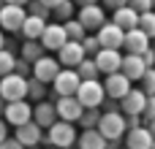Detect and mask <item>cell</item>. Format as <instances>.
Segmentation results:
<instances>
[{
    "instance_id": "1",
    "label": "cell",
    "mask_w": 155,
    "mask_h": 149,
    "mask_svg": "<svg viewBox=\"0 0 155 149\" xmlns=\"http://www.w3.org/2000/svg\"><path fill=\"white\" fill-rule=\"evenodd\" d=\"M0 95L8 100V103H14V100H27L30 98V79L27 76H22V73H8V76H3L0 79Z\"/></svg>"
},
{
    "instance_id": "2",
    "label": "cell",
    "mask_w": 155,
    "mask_h": 149,
    "mask_svg": "<svg viewBox=\"0 0 155 149\" xmlns=\"http://www.w3.org/2000/svg\"><path fill=\"white\" fill-rule=\"evenodd\" d=\"M76 141H79V136H76V128H74V122L57 119V122H54V125L46 130V144H52V147L71 149Z\"/></svg>"
},
{
    "instance_id": "3",
    "label": "cell",
    "mask_w": 155,
    "mask_h": 149,
    "mask_svg": "<svg viewBox=\"0 0 155 149\" xmlns=\"http://www.w3.org/2000/svg\"><path fill=\"white\" fill-rule=\"evenodd\" d=\"M76 98L82 100L84 109H101L104 100H106V87L98 79H82V87H79Z\"/></svg>"
},
{
    "instance_id": "4",
    "label": "cell",
    "mask_w": 155,
    "mask_h": 149,
    "mask_svg": "<svg viewBox=\"0 0 155 149\" xmlns=\"http://www.w3.org/2000/svg\"><path fill=\"white\" fill-rule=\"evenodd\" d=\"M98 130L106 138H125V133H128V117L123 111H104V117L98 122Z\"/></svg>"
},
{
    "instance_id": "5",
    "label": "cell",
    "mask_w": 155,
    "mask_h": 149,
    "mask_svg": "<svg viewBox=\"0 0 155 149\" xmlns=\"http://www.w3.org/2000/svg\"><path fill=\"white\" fill-rule=\"evenodd\" d=\"M79 87H82V76H79L76 68H63V71L57 73V79L52 81V92H54L57 98H63V95H76Z\"/></svg>"
},
{
    "instance_id": "6",
    "label": "cell",
    "mask_w": 155,
    "mask_h": 149,
    "mask_svg": "<svg viewBox=\"0 0 155 149\" xmlns=\"http://www.w3.org/2000/svg\"><path fill=\"white\" fill-rule=\"evenodd\" d=\"M76 19L87 27V33H98L106 24V8L93 3V5H79L76 8Z\"/></svg>"
},
{
    "instance_id": "7",
    "label": "cell",
    "mask_w": 155,
    "mask_h": 149,
    "mask_svg": "<svg viewBox=\"0 0 155 149\" xmlns=\"http://www.w3.org/2000/svg\"><path fill=\"white\" fill-rule=\"evenodd\" d=\"M68 41L71 38H68V30H65L63 22H49L46 30H44V35H41V43H44L46 52H60Z\"/></svg>"
},
{
    "instance_id": "8",
    "label": "cell",
    "mask_w": 155,
    "mask_h": 149,
    "mask_svg": "<svg viewBox=\"0 0 155 149\" xmlns=\"http://www.w3.org/2000/svg\"><path fill=\"white\" fill-rule=\"evenodd\" d=\"M104 87H106V98L123 100L134 90V81H131V76H125L123 71H117V73H106L104 76Z\"/></svg>"
},
{
    "instance_id": "9",
    "label": "cell",
    "mask_w": 155,
    "mask_h": 149,
    "mask_svg": "<svg viewBox=\"0 0 155 149\" xmlns=\"http://www.w3.org/2000/svg\"><path fill=\"white\" fill-rule=\"evenodd\" d=\"M25 19H27L25 5H11V3H8V5L0 11V27H3L5 33H22Z\"/></svg>"
},
{
    "instance_id": "10",
    "label": "cell",
    "mask_w": 155,
    "mask_h": 149,
    "mask_svg": "<svg viewBox=\"0 0 155 149\" xmlns=\"http://www.w3.org/2000/svg\"><path fill=\"white\" fill-rule=\"evenodd\" d=\"M60 71H63V62H60L57 57H49V54H44L38 62H33V76L41 79L44 84H52Z\"/></svg>"
},
{
    "instance_id": "11",
    "label": "cell",
    "mask_w": 155,
    "mask_h": 149,
    "mask_svg": "<svg viewBox=\"0 0 155 149\" xmlns=\"http://www.w3.org/2000/svg\"><path fill=\"white\" fill-rule=\"evenodd\" d=\"M54 106H57L60 119H65V122H79L82 114H84V106H82V100L76 95H63V98L54 100Z\"/></svg>"
},
{
    "instance_id": "12",
    "label": "cell",
    "mask_w": 155,
    "mask_h": 149,
    "mask_svg": "<svg viewBox=\"0 0 155 149\" xmlns=\"http://www.w3.org/2000/svg\"><path fill=\"white\" fill-rule=\"evenodd\" d=\"M95 35H98V41H101L104 49H123V43H125V30L117 22H106Z\"/></svg>"
},
{
    "instance_id": "13",
    "label": "cell",
    "mask_w": 155,
    "mask_h": 149,
    "mask_svg": "<svg viewBox=\"0 0 155 149\" xmlns=\"http://www.w3.org/2000/svg\"><path fill=\"white\" fill-rule=\"evenodd\" d=\"M5 122L8 125H14V128H19V125H25V122H33V106L27 103V100H14V103H8L5 106Z\"/></svg>"
},
{
    "instance_id": "14",
    "label": "cell",
    "mask_w": 155,
    "mask_h": 149,
    "mask_svg": "<svg viewBox=\"0 0 155 149\" xmlns=\"http://www.w3.org/2000/svg\"><path fill=\"white\" fill-rule=\"evenodd\" d=\"M147 100H150V95H147L142 87H139V90H131V92L120 100V111H123V114H128V117H131V114H142V117H144Z\"/></svg>"
},
{
    "instance_id": "15",
    "label": "cell",
    "mask_w": 155,
    "mask_h": 149,
    "mask_svg": "<svg viewBox=\"0 0 155 149\" xmlns=\"http://www.w3.org/2000/svg\"><path fill=\"white\" fill-rule=\"evenodd\" d=\"M153 144H155V136L150 133L147 125L131 128L125 133V138H123V147H128V149H153Z\"/></svg>"
},
{
    "instance_id": "16",
    "label": "cell",
    "mask_w": 155,
    "mask_h": 149,
    "mask_svg": "<svg viewBox=\"0 0 155 149\" xmlns=\"http://www.w3.org/2000/svg\"><path fill=\"white\" fill-rule=\"evenodd\" d=\"M87 57V52H84V46H82V41H68L60 52H57V60L63 62V68H79V62Z\"/></svg>"
},
{
    "instance_id": "17",
    "label": "cell",
    "mask_w": 155,
    "mask_h": 149,
    "mask_svg": "<svg viewBox=\"0 0 155 149\" xmlns=\"http://www.w3.org/2000/svg\"><path fill=\"white\" fill-rule=\"evenodd\" d=\"M123 52L120 49H101L98 54H95V62H98V68H101V73L106 76V73H117V71H123Z\"/></svg>"
},
{
    "instance_id": "18",
    "label": "cell",
    "mask_w": 155,
    "mask_h": 149,
    "mask_svg": "<svg viewBox=\"0 0 155 149\" xmlns=\"http://www.w3.org/2000/svg\"><path fill=\"white\" fill-rule=\"evenodd\" d=\"M150 46H153V38H150L142 27H134V30L125 33V43H123V49H128L131 54H144Z\"/></svg>"
},
{
    "instance_id": "19",
    "label": "cell",
    "mask_w": 155,
    "mask_h": 149,
    "mask_svg": "<svg viewBox=\"0 0 155 149\" xmlns=\"http://www.w3.org/2000/svg\"><path fill=\"white\" fill-rule=\"evenodd\" d=\"M44 130H46V128H41V125H38V122L33 119V122H25V125H19L14 136H16V138H19V141H22L25 147H38L41 141H46Z\"/></svg>"
},
{
    "instance_id": "20",
    "label": "cell",
    "mask_w": 155,
    "mask_h": 149,
    "mask_svg": "<svg viewBox=\"0 0 155 149\" xmlns=\"http://www.w3.org/2000/svg\"><path fill=\"white\" fill-rule=\"evenodd\" d=\"M147 68H150V65L144 62L142 54H131V52H125V57H123V73L131 76V81H142L144 73H147Z\"/></svg>"
},
{
    "instance_id": "21",
    "label": "cell",
    "mask_w": 155,
    "mask_h": 149,
    "mask_svg": "<svg viewBox=\"0 0 155 149\" xmlns=\"http://www.w3.org/2000/svg\"><path fill=\"white\" fill-rule=\"evenodd\" d=\"M33 119L41 125V128H52L57 119H60V114H57V106L54 103H49V100H38L35 106H33Z\"/></svg>"
},
{
    "instance_id": "22",
    "label": "cell",
    "mask_w": 155,
    "mask_h": 149,
    "mask_svg": "<svg viewBox=\"0 0 155 149\" xmlns=\"http://www.w3.org/2000/svg\"><path fill=\"white\" fill-rule=\"evenodd\" d=\"M139 11L134 8V5H123V8H117V11H112V22H117L125 33L128 30H134V27H139Z\"/></svg>"
},
{
    "instance_id": "23",
    "label": "cell",
    "mask_w": 155,
    "mask_h": 149,
    "mask_svg": "<svg viewBox=\"0 0 155 149\" xmlns=\"http://www.w3.org/2000/svg\"><path fill=\"white\" fill-rule=\"evenodd\" d=\"M46 24H49V22H46L44 16L27 14V19H25V27H22V35H25V41H41V35H44Z\"/></svg>"
},
{
    "instance_id": "24",
    "label": "cell",
    "mask_w": 155,
    "mask_h": 149,
    "mask_svg": "<svg viewBox=\"0 0 155 149\" xmlns=\"http://www.w3.org/2000/svg\"><path fill=\"white\" fill-rule=\"evenodd\" d=\"M79 149H106V136L98 128H87L79 133Z\"/></svg>"
},
{
    "instance_id": "25",
    "label": "cell",
    "mask_w": 155,
    "mask_h": 149,
    "mask_svg": "<svg viewBox=\"0 0 155 149\" xmlns=\"http://www.w3.org/2000/svg\"><path fill=\"white\" fill-rule=\"evenodd\" d=\"M19 54H22V60H27V62H38V60L46 54V49H44L41 41H25Z\"/></svg>"
},
{
    "instance_id": "26",
    "label": "cell",
    "mask_w": 155,
    "mask_h": 149,
    "mask_svg": "<svg viewBox=\"0 0 155 149\" xmlns=\"http://www.w3.org/2000/svg\"><path fill=\"white\" fill-rule=\"evenodd\" d=\"M79 76L82 79H98V76H104L101 73V68H98V62H95V57H84L82 62H79Z\"/></svg>"
},
{
    "instance_id": "27",
    "label": "cell",
    "mask_w": 155,
    "mask_h": 149,
    "mask_svg": "<svg viewBox=\"0 0 155 149\" xmlns=\"http://www.w3.org/2000/svg\"><path fill=\"white\" fill-rule=\"evenodd\" d=\"M16 71V54L11 49H0V79Z\"/></svg>"
},
{
    "instance_id": "28",
    "label": "cell",
    "mask_w": 155,
    "mask_h": 149,
    "mask_svg": "<svg viewBox=\"0 0 155 149\" xmlns=\"http://www.w3.org/2000/svg\"><path fill=\"white\" fill-rule=\"evenodd\" d=\"M63 24H65V30H68V38H71V41H84V38H87V27H84L76 16H74V19H68V22H63Z\"/></svg>"
},
{
    "instance_id": "29",
    "label": "cell",
    "mask_w": 155,
    "mask_h": 149,
    "mask_svg": "<svg viewBox=\"0 0 155 149\" xmlns=\"http://www.w3.org/2000/svg\"><path fill=\"white\" fill-rule=\"evenodd\" d=\"M74 8H79L74 0H63L52 14H54V19H57V22H68V19H74V16H76V11H74Z\"/></svg>"
},
{
    "instance_id": "30",
    "label": "cell",
    "mask_w": 155,
    "mask_h": 149,
    "mask_svg": "<svg viewBox=\"0 0 155 149\" xmlns=\"http://www.w3.org/2000/svg\"><path fill=\"white\" fill-rule=\"evenodd\" d=\"M101 117H104V111H98V109H84V114H82V119H79L82 130H87V128H98Z\"/></svg>"
},
{
    "instance_id": "31",
    "label": "cell",
    "mask_w": 155,
    "mask_h": 149,
    "mask_svg": "<svg viewBox=\"0 0 155 149\" xmlns=\"http://www.w3.org/2000/svg\"><path fill=\"white\" fill-rule=\"evenodd\" d=\"M82 46H84V52H87V57H95L104 46H101V41H98V35L95 33H87V38L82 41Z\"/></svg>"
},
{
    "instance_id": "32",
    "label": "cell",
    "mask_w": 155,
    "mask_h": 149,
    "mask_svg": "<svg viewBox=\"0 0 155 149\" xmlns=\"http://www.w3.org/2000/svg\"><path fill=\"white\" fill-rule=\"evenodd\" d=\"M44 95H46V84L41 81V79H35V76H30V100H44Z\"/></svg>"
},
{
    "instance_id": "33",
    "label": "cell",
    "mask_w": 155,
    "mask_h": 149,
    "mask_svg": "<svg viewBox=\"0 0 155 149\" xmlns=\"http://www.w3.org/2000/svg\"><path fill=\"white\" fill-rule=\"evenodd\" d=\"M139 27H142L150 38H155V11H144V14L139 16Z\"/></svg>"
},
{
    "instance_id": "34",
    "label": "cell",
    "mask_w": 155,
    "mask_h": 149,
    "mask_svg": "<svg viewBox=\"0 0 155 149\" xmlns=\"http://www.w3.org/2000/svg\"><path fill=\"white\" fill-rule=\"evenodd\" d=\"M27 14H35V16L49 19V16H52V8H49V5H44L41 0H30V3H27Z\"/></svg>"
},
{
    "instance_id": "35",
    "label": "cell",
    "mask_w": 155,
    "mask_h": 149,
    "mask_svg": "<svg viewBox=\"0 0 155 149\" xmlns=\"http://www.w3.org/2000/svg\"><path fill=\"white\" fill-rule=\"evenodd\" d=\"M142 90H144L147 95H155V68H147L144 79H142Z\"/></svg>"
},
{
    "instance_id": "36",
    "label": "cell",
    "mask_w": 155,
    "mask_h": 149,
    "mask_svg": "<svg viewBox=\"0 0 155 149\" xmlns=\"http://www.w3.org/2000/svg\"><path fill=\"white\" fill-rule=\"evenodd\" d=\"M128 5H134L139 14H144V11H155V3H153V0H128Z\"/></svg>"
},
{
    "instance_id": "37",
    "label": "cell",
    "mask_w": 155,
    "mask_h": 149,
    "mask_svg": "<svg viewBox=\"0 0 155 149\" xmlns=\"http://www.w3.org/2000/svg\"><path fill=\"white\" fill-rule=\"evenodd\" d=\"M0 149H25V144H22V141H19L16 136H8V138H5V141L0 144Z\"/></svg>"
},
{
    "instance_id": "38",
    "label": "cell",
    "mask_w": 155,
    "mask_h": 149,
    "mask_svg": "<svg viewBox=\"0 0 155 149\" xmlns=\"http://www.w3.org/2000/svg\"><path fill=\"white\" fill-rule=\"evenodd\" d=\"M150 119H155V95H150L147 109H144V122H150Z\"/></svg>"
},
{
    "instance_id": "39",
    "label": "cell",
    "mask_w": 155,
    "mask_h": 149,
    "mask_svg": "<svg viewBox=\"0 0 155 149\" xmlns=\"http://www.w3.org/2000/svg\"><path fill=\"white\" fill-rule=\"evenodd\" d=\"M101 3L106 5V11H117V8L128 5V0H101Z\"/></svg>"
},
{
    "instance_id": "40",
    "label": "cell",
    "mask_w": 155,
    "mask_h": 149,
    "mask_svg": "<svg viewBox=\"0 0 155 149\" xmlns=\"http://www.w3.org/2000/svg\"><path fill=\"white\" fill-rule=\"evenodd\" d=\"M104 111H120V100L106 98V100H104Z\"/></svg>"
},
{
    "instance_id": "41",
    "label": "cell",
    "mask_w": 155,
    "mask_h": 149,
    "mask_svg": "<svg viewBox=\"0 0 155 149\" xmlns=\"http://www.w3.org/2000/svg\"><path fill=\"white\" fill-rule=\"evenodd\" d=\"M8 138V122H5V117H0V144Z\"/></svg>"
},
{
    "instance_id": "42",
    "label": "cell",
    "mask_w": 155,
    "mask_h": 149,
    "mask_svg": "<svg viewBox=\"0 0 155 149\" xmlns=\"http://www.w3.org/2000/svg\"><path fill=\"white\" fill-rule=\"evenodd\" d=\"M41 3H44V5H49V8H52V11H54V8H57V5H60V3H63V0H41Z\"/></svg>"
},
{
    "instance_id": "43",
    "label": "cell",
    "mask_w": 155,
    "mask_h": 149,
    "mask_svg": "<svg viewBox=\"0 0 155 149\" xmlns=\"http://www.w3.org/2000/svg\"><path fill=\"white\" fill-rule=\"evenodd\" d=\"M76 5H93V3H101V0H74Z\"/></svg>"
},
{
    "instance_id": "44",
    "label": "cell",
    "mask_w": 155,
    "mask_h": 149,
    "mask_svg": "<svg viewBox=\"0 0 155 149\" xmlns=\"http://www.w3.org/2000/svg\"><path fill=\"white\" fill-rule=\"evenodd\" d=\"M5 106H8V100H5V98L0 95V114H5Z\"/></svg>"
},
{
    "instance_id": "45",
    "label": "cell",
    "mask_w": 155,
    "mask_h": 149,
    "mask_svg": "<svg viewBox=\"0 0 155 149\" xmlns=\"http://www.w3.org/2000/svg\"><path fill=\"white\" fill-rule=\"evenodd\" d=\"M0 49H5V30L0 27Z\"/></svg>"
},
{
    "instance_id": "46",
    "label": "cell",
    "mask_w": 155,
    "mask_h": 149,
    "mask_svg": "<svg viewBox=\"0 0 155 149\" xmlns=\"http://www.w3.org/2000/svg\"><path fill=\"white\" fill-rule=\"evenodd\" d=\"M8 3H11V5H27L30 0H8Z\"/></svg>"
},
{
    "instance_id": "47",
    "label": "cell",
    "mask_w": 155,
    "mask_h": 149,
    "mask_svg": "<svg viewBox=\"0 0 155 149\" xmlns=\"http://www.w3.org/2000/svg\"><path fill=\"white\" fill-rule=\"evenodd\" d=\"M144 125L150 128V133H153V136H155V119H150V122H144Z\"/></svg>"
},
{
    "instance_id": "48",
    "label": "cell",
    "mask_w": 155,
    "mask_h": 149,
    "mask_svg": "<svg viewBox=\"0 0 155 149\" xmlns=\"http://www.w3.org/2000/svg\"><path fill=\"white\" fill-rule=\"evenodd\" d=\"M5 5H8V0H0V11H3V8H5Z\"/></svg>"
},
{
    "instance_id": "49",
    "label": "cell",
    "mask_w": 155,
    "mask_h": 149,
    "mask_svg": "<svg viewBox=\"0 0 155 149\" xmlns=\"http://www.w3.org/2000/svg\"><path fill=\"white\" fill-rule=\"evenodd\" d=\"M46 149H60V147H52V144H49V147H46Z\"/></svg>"
},
{
    "instance_id": "50",
    "label": "cell",
    "mask_w": 155,
    "mask_h": 149,
    "mask_svg": "<svg viewBox=\"0 0 155 149\" xmlns=\"http://www.w3.org/2000/svg\"><path fill=\"white\" fill-rule=\"evenodd\" d=\"M25 149H38V147H25Z\"/></svg>"
},
{
    "instance_id": "51",
    "label": "cell",
    "mask_w": 155,
    "mask_h": 149,
    "mask_svg": "<svg viewBox=\"0 0 155 149\" xmlns=\"http://www.w3.org/2000/svg\"><path fill=\"white\" fill-rule=\"evenodd\" d=\"M153 46H155V38H153Z\"/></svg>"
},
{
    "instance_id": "52",
    "label": "cell",
    "mask_w": 155,
    "mask_h": 149,
    "mask_svg": "<svg viewBox=\"0 0 155 149\" xmlns=\"http://www.w3.org/2000/svg\"><path fill=\"white\" fill-rule=\"evenodd\" d=\"M123 149H128V147H123Z\"/></svg>"
},
{
    "instance_id": "53",
    "label": "cell",
    "mask_w": 155,
    "mask_h": 149,
    "mask_svg": "<svg viewBox=\"0 0 155 149\" xmlns=\"http://www.w3.org/2000/svg\"><path fill=\"white\" fill-rule=\"evenodd\" d=\"M153 149H155V144H153Z\"/></svg>"
},
{
    "instance_id": "54",
    "label": "cell",
    "mask_w": 155,
    "mask_h": 149,
    "mask_svg": "<svg viewBox=\"0 0 155 149\" xmlns=\"http://www.w3.org/2000/svg\"><path fill=\"white\" fill-rule=\"evenodd\" d=\"M153 3H155V0H153Z\"/></svg>"
}]
</instances>
